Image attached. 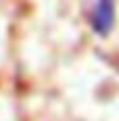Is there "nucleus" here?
Instances as JSON below:
<instances>
[{
    "instance_id": "obj_1",
    "label": "nucleus",
    "mask_w": 119,
    "mask_h": 121,
    "mask_svg": "<svg viewBox=\"0 0 119 121\" xmlns=\"http://www.w3.org/2000/svg\"><path fill=\"white\" fill-rule=\"evenodd\" d=\"M115 21V0H92L90 2V25L98 34H109Z\"/></svg>"
}]
</instances>
